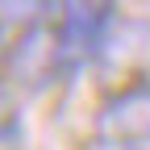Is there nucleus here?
<instances>
[{
    "mask_svg": "<svg viewBox=\"0 0 150 150\" xmlns=\"http://www.w3.org/2000/svg\"><path fill=\"white\" fill-rule=\"evenodd\" d=\"M59 21H54V54L59 75H75L108 46L117 0H59Z\"/></svg>",
    "mask_w": 150,
    "mask_h": 150,
    "instance_id": "nucleus-1",
    "label": "nucleus"
},
{
    "mask_svg": "<svg viewBox=\"0 0 150 150\" xmlns=\"http://www.w3.org/2000/svg\"><path fill=\"white\" fill-rule=\"evenodd\" d=\"M54 8H59V0H0V21H8V25H38Z\"/></svg>",
    "mask_w": 150,
    "mask_h": 150,
    "instance_id": "nucleus-3",
    "label": "nucleus"
},
{
    "mask_svg": "<svg viewBox=\"0 0 150 150\" xmlns=\"http://www.w3.org/2000/svg\"><path fill=\"white\" fill-rule=\"evenodd\" d=\"M96 142L108 150H150V83H129L100 104Z\"/></svg>",
    "mask_w": 150,
    "mask_h": 150,
    "instance_id": "nucleus-2",
    "label": "nucleus"
}]
</instances>
